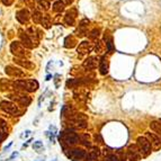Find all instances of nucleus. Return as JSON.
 <instances>
[{"instance_id":"obj_1","label":"nucleus","mask_w":161,"mask_h":161,"mask_svg":"<svg viewBox=\"0 0 161 161\" xmlns=\"http://www.w3.org/2000/svg\"><path fill=\"white\" fill-rule=\"evenodd\" d=\"M60 141L62 143V146H63V150H65V148H71V146L76 145L77 143H79L80 141V135L78 133L71 130V128H68L65 131L61 132L60 134Z\"/></svg>"},{"instance_id":"obj_2","label":"nucleus","mask_w":161,"mask_h":161,"mask_svg":"<svg viewBox=\"0 0 161 161\" xmlns=\"http://www.w3.org/2000/svg\"><path fill=\"white\" fill-rule=\"evenodd\" d=\"M12 87L16 91H27V92H34L38 89V82L35 79L27 80H16L12 81Z\"/></svg>"},{"instance_id":"obj_3","label":"nucleus","mask_w":161,"mask_h":161,"mask_svg":"<svg viewBox=\"0 0 161 161\" xmlns=\"http://www.w3.org/2000/svg\"><path fill=\"white\" fill-rule=\"evenodd\" d=\"M10 51L14 55H15V58H24V59H27L29 56V52L26 50L23 44L20 42H17V41H14V42L10 44Z\"/></svg>"},{"instance_id":"obj_4","label":"nucleus","mask_w":161,"mask_h":161,"mask_svg":"<svg viewBox=\"0 0 161 161\" xmlns=\"http://www.w3.org/2000/svg\"><path fill=\"white\" fill-rule=\"evenodd\" d=\"M136 144L137 146L140 148L141 152H142V155L143 158H146L148 155L151 154L152 150H153V148H152V144L151 142L149 141V139L144 135V136H139L136 139Z\"/></svg>"},{"instance_id":"obj_5","label":"nucleus","mask_w":161,"mask_h":161,"mask_svg":"<svg viewBox=\"0 0 161 161\" xmlns=\"http://www.w3.org/2000/svg\"><path fill=\"white\" fill-rule=\"evenodd\" d=\"M126 155H127L128 161H140L143 158L142 152L137 144H130L126 149Z\"/></svg>"},{"instance_id":"obj_6","label":"nucleus","mask_w":161,"mask_h":161,"mask_svg":"<svg viewBox=\"0 0 161 161\" xmlns=\"http://www.w3.org/2000/svg\"><path fill=\"white\" fill-rule=\"evenodd\" d=\"M8 97L10 98V101H14L16 104H18V105H21V106H25V107L28 106L30 104V101H32L29 96L23 94L21 91H16L14 94H10Z\"/></svg>"},{"instance_id":"obj_7","label":"nucleus","mask_w":161,"mask_h":161,"mask_svg":"<svg viewBox=\"0 0 161 161\" xmlns=\"http://www.w3.org/2000/svg\"><path fill=\"white\" fill-rule=\"evenodd\" d=\"M0 108L3 110V112L8 113L10 115H19L20 114V110H19V107L17 106L16 103H12L10 101H0Z\"/></svg>"},{"instance_id":"obj_8","label":"nucleus","mask_w":161,"mask_h":161,"mask_svg":"<svg viewBox=\"0 0 161 161\" xmlns=\"http://www.w3.org/2000/svg\"><path fill=\"white\" fill-rule=\"evenodd\" d=\"M65 154H67L68 158L74 159V160H85L86 157H87V152L83 149H79V148H73V149L65 150Z\"/></svg>"},{"instance_id":"obj_9","label":"nucleus","mask_w":161,"mask_h":161,"mask_svg":"<svg viewBox=\"0 0 161 161\" xmlns=\"http://www.w3.org/2000/svg\"><path fill=\"white\" fill-rule=\"evenodd\" d=\"M19 38H20V43L26 47V49H33L35 47V44H34V41L30 38V36L27 34V32H24V30H19Z\"/></svg>"},{"instance_id":"obj_10","label":"nucleus","mask_w":161,"mask_h":161,"mask_svg":"<svg viewBox=\"0 0 161 161\" xmlns=\"http://www.w3.org/2000/svg\"><path fill=\"white\" fill-rule=\"evenodd\" d=\"M95 46L92 45V43L90 42H87V41H85V42H82L79 44V46H78V55H79V58H82L83 55H87L89 54L92 50H94Z\"/></svg>"},{"instance_id":"obj_11","label":"nucleus","mask_w":161,"mask_h":161,"mask_svg":"<svg viewBox=\"0 0 161 161\" xmlns=\"http://www.w3.org/2000/svg\"><path fill=\"white\" fill-rule=\"evenodd\" d=\"M5 72H6L9 77L16 78V79L25 77V72H24V71L20 70V69H19V68H17V67H14V65H7V67L5 68Z\"/></svg>"},{"instance_id":"obj_12","label":"nucleus","mask_w":161,"mask_h":161,"mask_svg":"<svg viewBox=\"0 0 161 161\" xmlns=\"http://www.w3.org/2000/svg\"><path fill=\"white\" fill-rule=\"evenodd\" d=\"M145 136L149 139V141L151 142L152 148L154 150H158L161 148V137L159 135H157L155 133H152V132H146Z\"/></svg>"},{"instance_id":"obj_13","label":"nucleus","mask_w":161,"mask_h":161,"mask_svg":"<svg viewBox=\"0 0 161 161\" xmlns=\"http://www.w3.org/2000/svg\"><path fill=\"white\" fill-rule=\"evenodd\" d=\"M97 64H99V61H98L97 56H88V58L83 61L82 67L85 68L86 70H95L97 68Z\"/></svg>"},{"instance_id":"obj_14","label":"nucleus","mask_w":161,"mask_h":161,"mask_svg":"<svg viewBox=\"0 0 161 161\" xmlns=\"http://www.w3.org/2000/svg\"><path fill=\"white\" fill-rule=\"evenodd\" d=\"M15 63H17L20 67L27 69V70H34L35 69V64L33 62H30L28 59H24V58H15L14 59Z\"/></svg>"},{"instance_id":"obj_15","label":"nucleus","mask_w":161,"mask_h":161,"mask_svg":"<svg viewBox=\"0 0 161 161\" xmlns=\"http://www.w3.org/2000/svg\"><path fill=\"white\" fill-rule=\"evenodd\" d=\"M101 151L99 150V148L97 146H94V148H90V151L87 153V157H86V161H97L98 158L101 157Z\"/></svg>"},{"instance_id":"obj_16","label":"nucleus","mask_w":161,"mask_h":161,"mask_svg":"<svg viewBox=\"0 0 161 161\" xmlns=\"http://www.w3.org/2000/svg\"><path fill=\"white\" fill-rule=\"evenodd\" d=\"M16 18H17V20H18L20 24H25V23H27V21L29 20L30 14L27 9H20L16 12Z\"/></svg>"},{"instance_id":"obj_17","label":"nucleus","mask_w":161,"mask_h":161,"mask_svg":"<svg viewBox=\"0 0 161 161\" xmlns=\"http://www.w3.org/2000/svg\"><path fill=\"white\" fill-rule=\"evenodd\" d=\"M99 72H101V74H103V76H105V74H107L108 73V69H110V62H108V58H107L106 55H104V56H101V60H99Z\"/></svg>"},{"instance_id":"obj_18","label":"nucleus","mask_w":161,"mask_h":161,"mask_svg":"<svg viewBox=\"0 0 161 161\" xmlns=\"http://www.w3.org/2000/svg\"><path fill=\"white\" fill-rule=\"evenodd\" d=\"M150 128H151L153 133L161 137V122L160 121H152L150 123Z\"/></svg>"},{"instance_id":"obj_19","label":"nucleus","mask_w":161,"mask_h":161,"mask_svg":"<svg viewBox=\"0 0 161 161\" xmlns=\"http://www.w3.org/2000/svg\"><path fill=\"white\" fill-rule=\"evenodd\" d=\"M105 46H106L107 49V52L108 53H113V51H114V44H113V38L108 35V34L105 33Z\"/></svg>"},{"instance_id":"obj_20","label":"nucleus","mask_w":161,"mask_h":161,"mask_svg":"<svg viewBox=\"0 0 161 161\" xmlns=\"http://www.w3.org/2000/svg\"><path fill=\"white\" fill-rule=\"evenodd\" d=\"M0 88H1L2 91L11 90V89H14V87H12V81H10V80L8 79H1V81H0Z\"/></svg>"},{"instance_id":"obj_21","label":"nucleus","mask_w":161,"mask_h":161,"mask_svg":"<svg viewBox=\"0 0 161 161\" xmlns=\"http://www.w3.org/2000/svg\"><path fill=\"white\" fill-rule=\"evenodd\" d=\"M76 23V15H72L70 11L64 16V24H67L68 26H73Z\"/></svg>"},{"instance_id":"obj_22","label":"nucleus","mask_w":161,"mask_h":161,"mask_svg":"<svg viewBox=\"0 0 161 161\" xmlns=\"http://www.w3.org/2000/svg\"><path fill=\"white\" fill-rule=\"evenodd\" d=\"M82 83H83V80L81 78H79V79H70L67 81V87L68 88H77L78 86L82 85Z\"/></svg>"},{"instance_id":"obj_23","label":"nucleus","mask_w":161,"mask_h":161,"mask_svg":"<svg viewBox=\"0 0 161 161\" xmlns=\"http://www.w3.org/2000/svg\"><path fill=\"white\" fill-rule=\"evenodd\" d=\"M80 143L86 148H91V142H90V136L89 134H81L80 135Z\"/></svg>"},{"instance_id":"obj_24","label":"nucleus","mask_w":161,"mask_h":161,"mask_svg":"<svg viewBox=\"0 0 161 161\" xmlns=\"http://www.w3.org/2000/svg\"><path fill=\"white\" fill-rule=\"evenodd\" d=\"M76 44H77V41L72 35L68 36L67 38H65V41H64V46L68 47V49H72V47H74Z\"/></svg>"},{"instance_id":"obj_25","label":"nucleus","mask_w":161,"mask_h":161,"mask_svg":"<svg viewBox=\"0 0 161 161\" xmlns=\"http://www.w3.org/2000/svg\"><path fill=\"white\" fill-rule=\"evenodd\" d=\"M64 7H65V5H64L63 1L56 0L54 2V5H53V10H54L55 12H62L64 10Z\"/></svg>"},{"instance_id":"obj_26","label":"nucleus","mask_w":161,"mask_h":161,"mask_svg":"<svg viewBox=\"0 0 161 161\" xmlns=\"http://www.w3.org/2000/svg\"><path fill=\"white\" fill-rule=\"evenodd\" d=\"M41 24L43 25V27L44 28H50L52 25V20H51V17L49 15H44L42 17V21H41Z\"/></svg>"},{"instance_id":"obj_27","label":"nucleus","mask_w":161,"mask_h":161,"mask_svg":"<svg viewBox=\"0 0 161 161\" xmlns=\"http://www.w3.org/2000/svg\"><path fill=\"white\" fill-rule=\"evenodd\" d=\"M42 17H43V15L41 14V11H38V10H35V11L33 12V15H32V18H33L35 24H41Z\"/></svg>"},{"instance_id":"obj_28","label":"nucleus","mask_w":161,"mask_h":161,"mask_svg":"<svg viewBox=\"0 0 161 161\" xmlns=\"http://www.w3.org/2000/svg\"><path fill=\"white\" fill-rule=\"evenodd\" d=\"M33 148H34V150H35L36 152H38V153H41V152L44 151V145H43V143L41 142V141H36V142H34Z\"/></svg>"},{"instance_id":"obj_29","label":"nucleus","mask_w":161,"mask_h":161,"mask_svg":"<svg viewBox=\"0 0 161 161\" xmlns=\"http://www.w3.org/2000/svg\"><path fill=\"white\" fill-rule=\"evenodd\" d=\"M116 154L119 157V161H128L126 152L122 151V150H119V151H116Z\"/></svg>"},{"instance_id":"obj_30","label":"nucleus","mask_w":161,"mask_h":161,"mask_svg":"<svg viewBox=\"0 0 161 161\" xmlns=\"http://www.w3.org/2000/svg\"><path fill=\"white\" fill-rule=\"evenodd\" d=\"M37 3H38L44 10H47L50 8V0H37Z\"/></svg>"},{"instance_id":"obj_31","label":"nucleus","mask_w":161,"mask_h":161,"mask_svg":"<svg viewBox=\"0 0 161 161\" xmlns=\"http://www.w3.org/2000/svg\"><path fill=\"white\" fill-rule=\"evenodd\" d=\"M103 161H119V157H117L116 153H112V154H110V155L104 157Z\"/></svg>"},{"instance_id":"obj_32","label":"nucleus","mask_w":161,"mask_h":161,"mask_svg":"<svg viewBox=\"0 0 161 161\" xmlns=\"http://www.w3.org/2000/svg\"><path fill=\"white\" fill-rule=\"evenodd\" d=\"M99 29H92L90 32V34H89V38L90 40H97L98 36H99Z\"/></svg>"},{"instance_id":"obj_33","label":"nucleus","mask_w":161,"mask_h":161,"mask_svg":"<svg viewBox=\"0 0 161 161\" xmlns=\"http://www.w3.org/2000/svg\"><path fill=\"white\" fill-rule=\"evenodd\" d=\"M95 50H96V52H97V53H103V51H104L103 42H101V41H97V42H96V45H95Z\"/></svg>"},{"instance_id":"obj_34","label":"nucleus","mask_w":161,"mask_h":161,"mask_svg":"<svg viewBox=\"0 0 161 161\" xmlns=\"http://www.w3.org/2000/svg\"><path fill=\"white\" fill-rule=\"evenodd\" d=\"M112 153H113V151H112V149H110V148H104L103 151H101V154H103L104 157L110 155V154H112Z\"/></svg>"},{"instance_id":"obj_35","label":"nucleus","mask_w":161,"mask_h":161,"mask_svg":"<svg viewBox=\"0 0 161 161\" xmlns=\"http://www.w3.org/2000/svg\"><path fill=\"white\" fill-rule=\"evenodd\" d=\"M25 1V5L29 8H34L35 7V0H24Z\"/></svg>"},{"instance_id":"obj_36","label":"nucleus","mask_w":161,"mask_h":161,"mask_svg":"<svg viewBox=\"0 0 161 161\" xmlns=\"http://www.w3.org/2000/svg\"><path fill=\"white\" fill-rule=\"evenodd\" d=\"M60 78H61L60 74H55V76H54V83H55V87H56V88H59V87H60V83H59V81L61 80Z\"/></svg>"},{"instance_id":"obj_37","label":"nucleus","mask_w":161,"mask_h":161,"mask_svg":"<svg viewBox=\"0 0 161 161\" xmlns=\"http://www.w3.org/2000/svg\"><path fill=\"white\" fill-rule=\"evenodd\" d=\"M1 2H2L5 6H10V5H12L14 0H1Z\"/></svg>"},{"instance_id":"obj_38","label":"nucleus","mask_w":161,"mask_h":161,"mask_svg":"<svg viewBox=\"0 0 161 161\" xmlns=\"http://www.w3.org/2000/svg\"><path fill=\"white\" fill-rule=\"evenodd\" d=\"M29 135H30V131H26V132H25V134H24V135H23V137H27V136H29Z\"/></svg>"},{"instance_id":"obj_39","label":"nucleus","mask_w":161,"mask_h":161,"mask_svg":"<svg viewBox=\"0 0 161 161\" xmlns=\"http://www.w3.org/2000/svg\"><path fill=\"white\" fill-rule=\"evenodd\" d=\"M73 1H74V0H65V2H67L68 5H71V3H72Z\"/></svg>"},{"instance_id":"obj_40","label":"nucleus","mask_w":161,"mask_h":161,"mask_svg":"<svg viewBox=\"0 0 161 161\" xmlns=\"http://www.w3.org/2000/svg\"><path fill=\"white\" fill-rule=\"evenodd\" d=\"M160 122H161V119H160Z\"/></svg>"}]
</instances>
